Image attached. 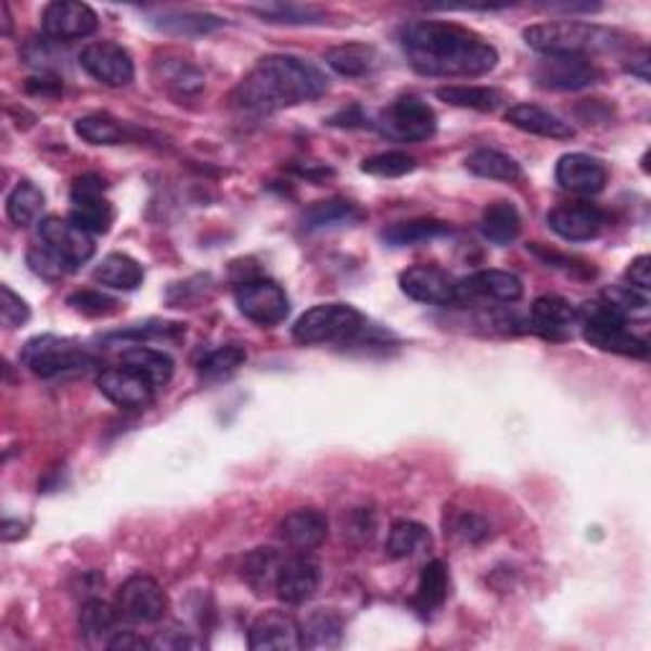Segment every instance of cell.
Here are the masks:
<instances>
[{"label": "cell", "mask_w": 651, "mask_h": 651, "mask_svg": "<svg viewBox=\"0 0 651 651\" xmlns=\"http://www.w3.org/2000/svg\"><path fill=\"white\" fill-rule=\"evenodd\" d=\"M69 306L85 316H110L117 310V301L98 291H79L69 295Z\"/></svg>", "instance_id": "47"}, {"label": "cell", "mask_w": 651, "mask_h": 651, "mask_svg": "<svg viewBox=\"0 0 651 651\" xmlns=\"http://www.w3.org/2000/svg\"><path fill=\"white\" fill-rule=\"evenodd\" d=\"M36 240H39V244H43L47 250H51L56 257H62V260L72 268V272L79 270L87 260H92L94 255V237L74 225L72 219H62V217L41 219Z\"/></svg>", "instance_id": "10"}, {"label": "cell", "mask_w": 651, "mask_h": 651, "mask_svg": "<svg viewBox=\"0 0 651 651\" xmlns=\"http://www.w3.org/2000/svg\"><path fill=\"white\" fill-rule=\"evenodd\" d=\"M626 280H628V285L636 288V291L649 293V288H651V257L649 255L636 257V260L628 265Z\"/></svg>", "instance_id": "48"}, {"label": "cell", "mask_w": 651, "mask_h": 651, "mask_svg": "<svg viewBox=\"0 0 651 651\" xmlns=\"http://www.w3.org/2000/svg\"><path fill=\"white\" fill-rule=\"evenodd\" d=\"M361 219V212L352 202L344 199H331V202H318L303 214V227L308 232H318V229H334L344 225H354Z\"/></svg>", "instance_id": "36"}, {"label": "cell", "mask_w": 651, "mask_h": 651, "mask_svg": "<svg viewBox=\"0 0 651 651\" xmlns=\"http://www.w3.org/2000/svg\"><path fill=\"white\" fill-rule=\"evenodd\" d=\"M255 16H260L268 24H288V26H298V24H323V13L316 9H303V5H293V3H265V5H253L250 9Z\"/></svg>", "instance_id": "43"}, {"label": "cell", "mask_w": 651, "mask_h": 651, "mask_svg": "<svg viewBox=\"0 0 651 651\" xmlns=\"http://www.w3.org/2000/svg\"><path fill=\"white\" fill-rule=\"evenodd\" d=\"M465 168L478 179H488V181H507L512 183L516 179H522V166L516 163L512 155L494 151V148H478L473 151L469 158H465Z\"/></svg>", "instance_id": "30"}, {"label": "cell", "mask_w": 651, "mask_h": 651, "mask_svg": "<svg viewBox=\"0 0 651 651\" xmlns=\"http://www.w3.org/2000/svg\"><path fill=\"white\" fill-rule=\"evenodd\" d=\"M301 641L306 649H339L344 641V618L334 609L310 611L301 624Z\"/></svg>", "instance_id": "25"}, {"label": "cell", "mask_w": 651, "mask_h": 651, "mask_svg": "<svg viewBox=\"0 0 651 651\" xmlns=\"http://www.w3.org/2000/svg\"><path fill=\"white\" fill-rule=\"evenodd\" d=\"M0 11H3V34L9 36L11 34V11H9V5H0Z\"/></svg>", "instance_id": "54"}, {"label": "cell", "mask_w": 651, "mask_h": 651, "mask_svg": "<svg viewBox=\"0 0 651 651\" xmlns=\"http://www.w3.org/2000/svg\"><path fill=\"white\" fill-rule=\"evenodd\" d=\"M399 47L425 77H484L499 62L484 36L446 21H407L399 28Z\"/></svg>", "instance_id": "1"}, {"label": "cell", "mask_w": 651, "mask_h": 651, "mask_svg": "<svg viewBox=\"0 0 651 651\" xmlns=\"http://www.w3.org/2000/svg\"><path fill=\"white\" fill-rule=\"evenodd\" d=\"M0 318H3L5 329H18L31 318V308L21 298L18 293L11 291V285H0Z\"/></svg>", "instance_id": "46"}, {"label": "cell", "mask_w": 651, "mask_h": 651, "mask_svg": "<svg viewBox=\"0 0 651 651\" xmlns=\"http://www.w3.org/2000/svg\"><path fill=\"white\" fill-rule=\"evenodd\" d=\"M247 643L253 651L303 649L301 624L285 611H265L263 616H257L253 626H250Z\"/></svg>", "instance_id": "19"}, {"label": "cell", "mask_w": 651, "mask_h": 651, "mask_svg": "<svg viewBox=\"0 0 651 651\" xmlns=\"http://www.w3.org/2000/svg\"><path fill=\"white\" fill-rule=\"evenodd\" d=\"M26 260H28V268H31L39 278L49 280V283H56V280H62L72 272L69 265H66L62 257L51 253V250L43 247V244H36V247L28 250Z\"/></svg>", "instance_id": "45"}, {"label": "cell", "mask_w": 651, "mask_h": 651, "mask_svg": "<svg viewBox=\"0 0 651 651\" xmlns=\"http://www.w3.org/2000/svg\"><path fill=\"white\" fill-rule=\"evenodd\" d=\"M47 196L31 181H18L5 199V214L16 227H31L41 217Z\"/></svg>", "instance_id": "33"}, {"label": "cell", "mask_w": 651, "mask_h": 651, "mask_svg": "<svg viewBox=\"0 0 651 651\" xmlns=\"http://www.w3.org/2000/svg\"><path fill=\"white\" fill-rule=\"evenodd\" d=\"M450 234V225L435 219H416V221H399V225L384 229L382 240L390 247H412V244H423L438 237Z\"/></svg>", "instance_id": "35"}, {"label": "cell", "mask_w": 651, "mask_h": 651, "mask_svg": "<svg viewBox=\"0 0 651 651\" xmlns=\"http://www.w3.org/2000/svg\"><path fill=\"white\" fill-rule=\"evenodd\" d=\"M367 331V318L349 303H321L308 308L293 326L298 344H349Z\"/></svg>", "instance_id": "5"}, {"label": "cell", "mask_w": 651, "mask_h": 651, "mask_svg": "<svg viewBox=\"0 0 651 651\" xmlns=\"http://www.w3.org/2000/svg\"><path fill=\"white\" fill-rule=\"evenodd\" d=\"M155 69H158L161 85L166 90L181 94V98L204 90V74L194 64L181 62V59H163V62L155 64Z\"/></svg>", "instance_id": "37"}, {"label": "cell", "mask_w": 651, "mask_h": 651, "mask_svg": "<svg viewBox=\"0 0 651 651\" xmlns=\"http://www.w3.org/2000/svg\"><path fill=\"white\" fill-rule=\"evenodd\" d=\"M603 5L601 3H560V5H545V11H560V13H598Z\"/></svg>", "instance_id": "51"}, {"label": "cell", "mask_w": 651, "mask_h": 651, "mask_svg": "<svg viewBox=\"0 0 651 651\" xmlns=\"http://www.w3.org/2000/svg\"><path fill=\"white\" fill-rule=\"evenodd\" d=\"M539 87L554 92H578L596 85L601 72L583 56H542L532 72Z\"/></svg>", "instance_id": "14"}, {"label": "cell", "mask_w": 651, "mask_h": 651, "mask_svg": "<svg viewBox=\"0 0 651 651\" xmlns=\"http://www.w3.org/2000/svg\"><path fill=\"white\" fill-rule=\"evenodd\" d=\"M244 361H247V352L237 344H227L209 352L202 361H199V374L209 382H221L240 372Z\"/></svg>", "instance_id": "42"}, {"label": "cell", "mask_w": 651, "mask_h": 651, "mask_svg": "<svg viewBox=\"0 0 651 651\" xmlns=\"http://www.w3.org/2000/svg\"><path fill=\"white\" fill-rule=\"evenodd\" d=\"M234 303L244 318L257 326H278L291 314V301L270 278H250L234 288Z\"/></svg>", "instance_id": "8"}, {"label": "cell", "mask_w": 651, "mask_h": 651, "mask_svg": "<svg viewBox=\"0 0 651 651\" xmlns=\"http://www.w3.org/2000/svg\"><path fill=\"white\" fill-rule=\"evenodd\" d=\"M628 72L636 74L641 81H649V51L641 49L639 56L631 59V64H628Z\"/></svg>", "instance_id": "52"}, {"label": "cell", "mask_w": 651, "mask_h": 651, "mask_svg": "<svg viewBox=\"0 0 651 651\" xmlns=\"http://www.w3.org/2000/svg\"><path fill=\"white\" fill-rule=\"evenodd\" d=\"M117 611L132 624H158L168 611V596L158 580L148 575H132L117 590Z\"/></svg>", "instance_id": "11"}, {"label": "cell", "mask_w": 651, "mask_h": 651, "mask_svg": "<svg viewBox=\"0 0 651 651\" xmlns=\"http://www.w3.org/2000/svg\"><path fill=\"white\" fill-rule=\"evenodd\" d=\"M153 643L145 641L143 636L132 631H117L113 639L107 641V649H151Z\"/></svg>", "instance_id": "50"}, {"label": "cell", "mask_w": 651, "mask_h": 651, "mask_svg": "<svg viewBox=\"0 0 651 651\" xmlns=\"http://www.w3.org/2000/svg\"><path fill=\"white\" fill-rule=\"evenodd\" d=\"M438 100L448 102L454 107L478 110V113H494L501 105V92L492 87H469V85H448L441 87Z\"/></svg>", "instance_id": "38"}, {"label": "cell", "mask_w": 651, "mask_h": 651, "mask_svg": "<svg viewBox=\"0 0 651 651\" xmlns=\"http://www.w3.org/2000/svg\"><path fill=\"white\" fill-rule=\"evenodd\" d=\"M92 278L98 280L100 285L113 288V291H136V288H140V283H143L145 272H143V265L132 260L130 255L113 253L107 255L98 268H94Z\"/></svg>", "instance_id": "28"}, {"label": "cell", "mask_w": 651, "mask_h": 651, "mask_svg": "<svg viewBox=\"0 0 651 651\" xmlns=\"http://www.w3.org/2000/svg\"><path fill=\"white\" fill-rule=\"evenodd\" d=\"M326 90L329 79L316 64L291 54H272L244 74L232 92V102L244 113L268 115L318 100Z\"/></svg>", "instance_id": "2"}, {"label": "cell", "mask_w": 651, "mask_h": 651, "mask_svg": "<svg viewBox=\"0 0 651 651\" xmlns=\"http://www.w3.org/2000/svg\"><path fill=\"white\" fill-rule=\"evenodd\" d=\"M329 535V520L318 509H295L280 522V537L295 552H310Z\"/></svg>", "instance_id": "23"}, {"label": "cell", "mask_w": 651, "mask_h": 651, "mask_svg": "<svg viewBox=\"0 0 651 651\" xmlns=\"http://www.w3.org/2000/svg\"><path fill=\"white\" fill-rule=\"evenodd\" d=\"M0 535H3L5 542H13V539H21V537L26 535V527L21 522H16V520H5L3 522V532H0Z\"/></svg>", "instance_id": "53"}, {"label": "cell", "mask_w": 651, "mask_h": 651, "mask_svg": "<svg viewBox=\"0 0 651 651\" xmlns=\"http://www.w3.org/2000/svg\"><path fill=\"white\" fill-rule=\"evenodd\" d=\"M431 545H433V537L425 524L412 520H399L392 524L384 550H387L392 560H405V558H416L418 552L427 550Z\"/></svg>", "instance_id": "32"}, {"label": "cell", "mask_w": 651, "mask_h": 651, "mask_svg": "<svg viewBox=\"0 0 651 651\" xmlns=\"http://www.w3.org/2000/svg\"><path fill=\"white\" fill-rule=\"evenodd\" d=\"M98 13L79 0H56L41 13V28L51 41H77L98 31Z\"/></svg>", "instance_id": "15"}, {"label": "cell", "mask_w": 651, "mask_h": 651, "mask_svg": "<svg viewBox=\"0 0 651 651\" xmlns=\"http://www.w3.org/2000/svg\"><path fill=\"white\" fill-rule=\"evenodd\" d=\"M448 598V570L441 560L427 562L420 573L418 593H416V609L423 613H433L441 609L443 601Z\"/></svg>", "instance_id": "39"}, {"label": "cell", "mask_w": 651, "mask_h": 651, "mask_svg": "<svg viewBox=\"0 0 651 651\" xmlns=\"http://www.w3.org/2000/svg\"><path fill=\"white\" fill-rule=\"evenodd\" d=\"M456 532L465 539H471V542H476V539H484L488 535V524L484 520H478L476 514H463L461 520L456 522Z\"/></svg>", "instance_id": "49"}, {"label": "cell", "mask_w": 651, "mask_h": 651, "mask_svg": "<svg viewBox=\"0 0 651 651\" xmlns=\"http://www.w3.org/2000/svg\"><path fill=\"white\" fill-rule=\"evenodd\" d=\"M98 390L120 410H145L155 403V384L132 367H110L98 374Z\"/></svg>", "instance_id": "12"}, {"label": "cell", "mask_w": 651, "mask_h": 651, "mask_svg": "<svg viewBox=\"0 0 651 651\" xmlns=\"http://www.w3.org/2000/svg\"><path fill=\"white\" fill-rule=\"evenodd\" d=\"M578 316L583 339L601 352L624 354V357H649V344L634 336L628 329V316L609 298L588 301L575 310Z\"/></svg>", "instance_id": "4"}, {"label": "cell", "mask_w": 651, "mask_h": 651, "mask_svg": "<svg viewBox=\"0 0 651 651\" xmlns=\"http://www.w3.org/2000/svg\"><path fill=\"white\" fill-rule=\"evenodd\" d=\"M151 26H155L163 34H174V36H204L225 26V21L219 16H212V13L163 11L151 16Z\"/></svg>", "instance_id": "29"}, {"label": "cell", "mask_w": 651, "mask_h": 651, "mask_svg": "<svg viewBox=\"0 0 651 651\" xmlns=\"http://www.w3.org/2000/svg\"><path fill=\"white\" fill-rule=\"evenodd\" d=\"M21 361H24L36 376H41V380L79 374L98 365V359H94L79 342L54 334L31 339V342L24 346V352H21Z\"/></svg>", "instance_id": "6"}, {"label": "cell", "mask_w": 651, "mask_h": 651, "mask_svg": "<svg viewBox=\"0 0 651 651\" xmlns=\"http://www.w3.org/2000/svg\"><path fill=\"white\" fill-rule=\"evenodd\" d=\"M554 179L570 194L596 196L601 194L609 183V171H605L603 161L588 153H567L558 161L554 168Z\"/></svg>", "instance_id": "18"}, {"label": "cell", "mask_w": 651, "mask_h": 651, "mask_svg": "<svg viewBox=\"0 0 651 651\" xmlns=\"http://www.w3.org/2000/svg\"><path fill=\"white\" fill-rule=\"evenodd\" d=\"M575 321H578L575 308L565 298H560V295H542V298L532 303L529 326L539 336L565 339Z\"/></svg>", "instance_id": "24"}, {"label": "cell", "mask_w": 651, "mask_h": 651, "mask_svg": "<svg viewBox=\"0 0 651 651\" xmlns=\"http://www.w3.org/2000/svg\"><path fill=\"white\" fill-rule=\"evenodd\" d=\"M107 183L94 174H85L74 181L72 187V214L69 219L74 225L85 229V232L107 234L113 227L115 209L105 196Z\"/></svg>", "instance_id": "9"}, {"label": "cell", "mask_w": 651, "mask_h": 651, "mask_svg": "<svg viewBox=\"0 0 651 651\" xmlns=\"http://www.w3.org/2000/svg\"><path fill=\"white\" fill-rule=\"evenodd\" d=\"M416 168H418V161L403 151H387V153L372 155V158H365V163H361V171L369 176H376V179H399V176L412 174Z\"/></svg>", "instance_id": "44"}, {"label": "cell", "mask_w": 651, "mask_h": 651, "mask_svg": "<svg viewBox=\"0 0 651 651\" xmlns=\"http://www.w3.org/2000/svg\"><path fill=\"white\" fill-rule=\"evenodd\" d=\"M605 212L588 202H573V204H560L547 214V225L558 237L567 242H588L596 240L603 232Z\"/></svg>", "instance_id": "17"}, {"label": "cell", "mask_w": 651, "mask_h": 651, "mask_svg": "<svg viewBox=\"0 0 651 651\" xmlns=\"http://www.w3.org/2000/svg\"><path fill=\"white\" fill-rule=\"evenodd\" d=\"M74 132L90 145H120L128 140V132L110 115H87L74 123Z\"/></svg>", "instance_id": "41"}, {"label": "cell", "mask_w": 651, "mask_h": 651, "mask_svg": "<svg viewBox=\"0 0 651 651\" xmlns=\"http://www.w3.org/2000/svg\"><path fill=\"white\" fill-rule=\"evenodd\" d=\"M505 117L509 125H514V128L522 132H529V136L550 138V140H570L575 136L573 125L550 113V110L539 105H527V102H524V105L509 107Z\"/></svg>", "instance_id": "22"}, {"label": "cell", "mask_w": 651, "mask_h": 651, "mask_svg": "<svg viewBox=\"0 0 651 651\" xmlns=\"http://www.w3.org/2000/svg\"><path fill=\"white\" fill-rule=\"evenodd\" d=\"M280 565H283V558L272 547H257L244 560L242 575L247 578L250 586L257 588V593H263V588L276 586Z\"/></svg>", "instance_id": "40"}, {"label": "cell", "mask_w": 651, "mask_h": 651, "mask_svg": "<svg viewBox=\"0 0 651 651\" xmlns=\"http://www.w3.org/2000/svg\"><path fill=\"white\" fill-rule=\"evenodd\" d=\"M376 51L367 43H344V47H334L326 51V64L331 66L342 77H367L376 69Z\"/></svg>", "instance_id": "31"}, {"label": "cell", "mask_w": 651, "mask_h": 651, "mask_svg": "<svg viewBox=\"0 0 651 651\" xmlns=\"http://www.w3.org/2000/svg\"><path fill=\"white\" fill-rule=\"evenodd\" d=\"M374 128L395 143H423L438 130V117L427 102L405 94L382 110L374 120Z\"/></svg>", "instance_id": "7"}, {"label": "cell", "mask_w": 651, "mask_h": 651, "mask_svg": "<svg viewBox=\"0 0 651 651\" xmlns=\"http://www.w3.org/2000/svg\"><path fill=\"white\" fill-rule=\"evenodd\" d=\"M524 41L542 56H583L609 54L626 43V36L616 28H605L583 21H547V24L529 26Z\"/></svg>", "instance_id": "3"}, {"label": "cell", "mask_w": 651, "mask_h": 651, "mask_svg": "<svg viewBox=\"0 0 651 651\" xmlns=\"http://www.w3.org/2000/svg\"><path fill=\"white\" fill-rule=\"evenodd\" d=\"M481 234L494 244H509L514 242L522 232V217L520 209L512 202H492L481 214Z\"/></svg>", "instance_id": "27"}, {"label": "cell", "mask_w": 651, "mask_h": 651, "mask_svg": "<svg viewBox=\"0 0 651 651\" xmlns=\"http://www.w3.org/2000/svg\"><path fill=\"white\" fill-rule=\"evenodd\" d=\"M123 365L143 372L155 387H166L174 376V359L158 349H151V346L138 344V346H130V349H125Z\"/></svg>", "instance_id": "34"}, {"label": "cell", "mask_w": 651, "mask_h": 651, "mask_svg": "<svg viewBox=\"0 0 651 651\" xmlns=\"http://www.w3.org/2000/svg\"><path fill=\"white\" fill-rule=\"evenodd\" d=\"M407 298L427 306H458V280L435 265H412L399 276Z\"/></svg>", "instance_id": "16"}, {"label": "cell", "mask_w": 651, "mask_h": 651, "mask_svg": "<svg viewBox=\"0 0 651 651\" xmlns=\"http://www.w3.org/2000/svg\"><path fill=\"white\" fill-rule=\"evenodd\" d=\"M79 64L92 79H98L105 87H113V90L128 87L136 79L132 56L128 54V49H123L115 41H98L85 47L79 54Z\"/></svg>", "instance_id": "13"}, {"label": "cell", "mask_w": 651, "mask_h": 651, "mask_svg": "<svg viewBox=\"0 0 651 651\" xmlns=\"http://www.w3.org/2000/svg\"><path fill=\"white\" fill-rule=\"evenodd\" d=\"M522 280L507 270H478L469 278L458 280V303H471L478 298L514 303L522 298Z\"/></svg>", "instance_id": "20"}, {"label": "cell", "mask_w": 651, "mask_h": 651, "mask_svg": "<svg viewBox=\"0 0 651 651\" xmlns=\"http://www.w3.org/2000/svg\"><path fill=\"white\" fill-rule=\"evenodd\" d=\"M120 611L115 605H110L102 598H90L81 603L79 609V631L90 643H105L117 634V621H120Z\"/></svg>", "instance_id": "26"}, {"label": "cell", "mask_w": 651, "mask_h": 651, "mask_svg": "<svg viewBox=\"0 0 651 651\" xmlns=\"http://www.w3.org/2000/svg\"><path fill=\"white\" fill-rule=\"evenodd\" d=\"M318 586H321V567H318V562L306 558V552L283 560L276 580L280 601L288 605H303L316 596Z\"/></svg>", "instance_id": "21"}]
</instances>
